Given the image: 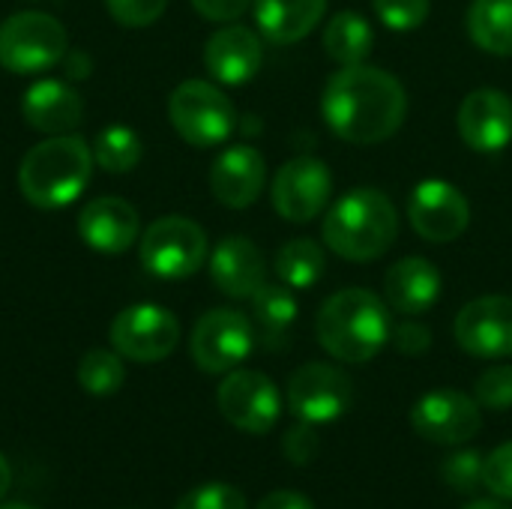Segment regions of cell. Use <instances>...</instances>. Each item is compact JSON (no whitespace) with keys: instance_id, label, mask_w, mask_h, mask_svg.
Returning <instances> with one entry per match:
<instances>
[{"instance_id":"obj_1","label":"cell","mask_w":512,"mask_h":509,"mask_svg":"<svg viewBox=\"0 0 512 509\" xmlns=\"http://www.w3.org/2000/svg\"><path fill=\"white\" fill-rule=\"evenodd\" d=\"M321 114L336 138L372 147L402 129L408 117V93L387 69L369 63L342 66L324 84Z\"/></svg>"},{"instance_id":"obj_2","label":"cell","mask_w":512,"mask_h":509,"mask_svg":"<svg viewBox=\"0 0 512 509\" xmlns=\"http://www.w3.org/2000/svg\"><path fill=\"white\" fill-rule=\"evenodd\" d=\"M315 333L333 360L363 366L375 360L393 336L390 306L366 288L336 291L324 300L315 318Z\"/></svg>"},{"instance_id":"obj_3","label":"cell","mask_w":512,"mask_h":509,"mask_svg":"<svg viewBox=\"0 0 512 509\" xmlns=\"http://www.w3.org/2000/svg\"><path fill=\"white\" fill-rule=\"evenodd\" d=\"M93 162V150L81 135H51L24 153L18 165V189L33 207H66L87 189Z\"/></svg>"},{"instance_id":"obj_4","label":"cell","mask_w":512,"mask_h":509,"mask_svg":"<svg viewBox=\"0 0 512 509\" xmlns=\"http://www.w3.org/2000/svg\"><path fill=\"white\" fill-rule=\"evenodd\" d=\"M399 234V216L393 201L381 189H351L324 216L321 237L330 252L345 261L381 258Z\"/></svg>"},{"instance_id":"obj_5","label":"cell","mask_w":512,"mask_h":509,"mask_svg":"<svg viewBox=\"0 0 512 509\" xmlns=\"http://www.w3.org/2000/svg\"><path fill=\"white\" fill-rule=\"evenodd\" d=\"M69 48L66 27L48 12H15L0 24V66L15 75L45 72Z\"/></svg>"},{"instance_id":"obj_6","label":"cell","mask_w":512,"mask_h":509,"mask_svg":"<svg viewBox=\"0 0 512 509\" xmlns=\"http://www.w3.org/2000/svg\"><path fill=\"white\" fill-rule=\"evenodd\" d=\"M168 117L177 135L192 147L222 144L237 123V111L231 99L216 84L201 78H189L174 87L168 99Z\"/></svg>"},{"instance_id":"obj_7","label":"cell","mask_w":512,"mask_h":509,"mask_svg":"<svg viewBox=\"0 0 512 509\" xmlns=\"http://www.w3.org/2000/svg\"><path fill=\"white\" fill-rule=\"evenodd\" d=\"M138 255L156 279H186L207 261V234L186 216H162L141 234Z\"/></svg>"},{"instance_id":"obj_8","label":"cell","mask_w":512,"mask_h":509,"mask_svg":"<svg viewBox=\"0 0 512 509\" xmlns=\"http://www.w3.org/2000/svg\"><path fill=\"white\" fill-rule=\"evenodd\" d=\"M255 348V327L237 309H210L198 318L189 351L201 372L228 375L234 372Z\"/></svg>"},{"instance_id":"obj_9","label":"cell","mask_w":512,"mask_h":509,"mask_svg":"<svg viewBox=\"0 0 512 509\" xmlns=\"http://www.w3.org/2000/svg\"><path fill=\"white\" fill-rule=\"evenodd\" d=\"M288 411L309 426L336 423L354 399L351 378L330 363H306L288 378Z\"/></svg>"},{"instance_id":"obj_10","label":"cell","mask_w":512,"mask_h":509,"mask_svg":"<svg viewBox=\"0 0 512 509\" xmlns=\"http://www.w3.org/2000/svg\"><path fill=\"white\" fill-rule=\"evenodd\" d=\"M111 348L135 363H159L174 354L180 342V321L156 303L123 309L108 330Z\"/></svg>"},{"instance_id":"obj_11","label":"cell","mask_w":512,"mask_h":509,"mask_svg":"<svg viewBox=\"0 0 512 509\" xmlns=\"http://www.w3.org/2000/svg\"><path fill=\"white\" fill-rule=\"evenodd\" d=\"M216 405L222 417L246 435H267L282 414L279 387L255 369L228 372L216 390Z\"/></svg>"},{"instance_id":"obj_12","label":"cell","mask_w":512,"mask_h":509,"mask_svg":"<svg viewBox=\"0 0 512 509\" xmlns=\"http://www.w3.org/2000/svg\"><path fill=\"white\" fill-rule=\"evenodd\" d=\"M411 426L420 438H426L432 444L459 447L480 435L483 408L477 399H471L459 390H432L414 402Z\"/></svg>"},{"instance_id":"obj_13","label":"cell","mask_w":512,"mask_h":509,"mask_svg":"<svg viewBox=\"0 0 512 509\" xmlns=\"http://www.w3.org/2000/svg\"><path fill=\"white\" fill-rule=\"evenodd\" d=\"M333 195L330 168L315 156H297L285 162L273 177V207L285 222H312L324 213Z\"/></svg>"},{"instance_id":"obj_14","label":"cell","mask_w":512,"mask_h":509,"mask_svg":"<svg viewBox=\"0 0 512 509\" xmlns=\"http://www.w3.org/2000/svg\"><path fill=\"white\" fill-rule=\"evenodd\" d=\"M456 342L465 354L480 360L512 357V297L486 294L471 300L456 315Z\"/></svg>"},{"instance_id":"obj_15","label":"cell","mask_w":512,"mask_h":509,"mask_svg":"<svg viewBox=\"0 0 512 509\" xmlns=\"http://www.w3.org/2000/svg\"><path fill=\"white\" fill-rule=\"evenodd\" d=\"M408 219L426 243H453L471 222V204L453 183L423 180L411 192Z\"/></svg>"},{"instance_id":"obj_16","label":"cell","mask_w":512,"mask_h":509,"mask_svg":"<svg viewBox=\"0 0 512 509\" xmlns=\"http://www.w3.org/2000/svg\"><path fill=\"white\" fill-rule=\"evenodd\" d=\"M456 123L474 153H501L512 141V99L498 87H480L462 99Z\"/></svg>"},{"instance_id":"obj_17","label":"cell","mask_w":512,"mask_h":509,"mask_svg":"<svg viewBox=\"0 0 512 509\" xmlns=\"http://www.w3.org/2000/svg\"><path fill=\"white\" fill-rule=\"evenodd\" d=\"M267 183V162L249 144H234L222 150L210 168V189L219 204L243 210L258 201Z\"/></svg>"},{"instance_id":"obj_18","label":"cell","mask_w":512,"mask_h":509,"mask_svg":"<svg viewBox=\"0 0 512 509\" xmlns=\"http://www.w3.org/2000/svg\"><path fill=\"white\" fill-rule=\"evenodd\" d=\"M264 63V45L255 30L243 24L219 27L204 45V66L207 72L228 87H240L258 75Z\"/></svg>"},{"instance_id":"obj_19","label":"cell","mask_w":512,"mask_h":509,"mask_svg":"<svg viewBox=\"0 0 512 509\" xmlns=\"http://www.w3.org/2000/svg\"><path fill=\"white\" fill-rule=\"evenodd\" d=\"M213 285L234 300H252L267 285V264L249 237H225L210 255Z\"/></svg>"},{"instance_id":"obj_20","label":"cell","mask_w":512,"mask_h":509,"mask_svg":"<svg viewBox=\"0 0 512 509\" xmlns=\"http://www.w3.org/2000/svg\"><path fill=\"white\" fill-rule=\"evenodd\" d=\"M141 222L129 201L117 195H102L84 204L78 216V234L81 240L105 255H120L138 240Z\"/></svg>"},{"instance_id":"obj_21","label":"cell","mask_w":512,"mask_h":509,"mask_svg":"<svg viewBox=\"0 0 512 509\" xmlns=\"http://www.w3.org/2000/svg\"><path fill=\"white\" fill-rule=\"evenodd\" d=\"M444 291V279L429 258L411 255L396 261L384 276V300L399 315L429 312Z\"/></svg>"},{"instance_id":"obj_22","label":"cell","mask_w":512,"mask_h":509,"mask_svg":"<svg viewBox=\"0 0 512 509\" xmlns=\"http://www.w3.org/2000/svg\"><path fill=\"white\" fill-rule=\"evenodd\" d=\"M21 114L30 123V129L45 135H66L72 132L84 117V102L75 87L66 81L42 78L27 87L21 99Z\"/></svg>"},{"instance_id":"obj_23","label":"cell","mask_w":512,"mask_h":509,"mask_svg":"<svg viewBox=\"0 0 512 509\" xmlns=\"http://www.w3.org/2000/svg\"><path fill=\"white\" fill-rule=\"evenodd\" d=\"M255 24L273 45L306 39L324 18L327 0H255Z\"/></svg>"},{"instance_id":"obj_24","label":"cell","mask_w":512,"mask_h":509,"mask_svg":"<svg viewBox=\"0 0 512 509\" xmlns=\"http://www.w3.org/2000/svg\"><path fill=\"white\" fill-rule=\"evenodd\" d=\"M465 24L477 48L495 57H512V0H474Z\"/></svg>"},{"instance_id":"obj_25","label":"cell","mask_w":512,"mask_h":509,"mask_svg":"<svg viewBox=\"0 0 512 509\" xmlns=\"http://www.w3.org/2000/svg\"><path fill=\"white\" fill-rule=\"evenodd\" d=\"M324 51L330 60H336L339 66H357L366 63L372 45H375V33L369 27V21L357 12H339L327 21L324 27Z\"/></svg>"},{"instance_id":"obj_26","label":"cell","mask_w":512,"mask_h":509,"mask_svg":"<svg viewBox=\"0 0 512 509\" xmlns=\"http://www.w3.org/2000/svg\"><path fill=\"white\" fill-rule=\"evenodd\" d=\"M252 312H255V327L264 339V345H279L288 339L294 321H297V297L291 294L288 285H264L252 297Z\"/></svg>"},{"instance_id":"obj_27","label":"cell","mask_w":512,"mask_h":509,"mask_svg":"<svg viewBox=\"0 0 512 509\" xmlns=\"http://www.w3.org/2000/svg\"><path fill=\"white\" fill-rule=\"evenodd\" d=\"M327 258L324 249L309 240H288L279 252H276V276L282 279V285H288L291 291H306L312 288L321 276H324Z\"/></svg>"},{"instance_id":"obj_28","label":"cell","mask_w":512,"mask_h":509,"mask_svg":"<svg viewBox=\"0 0 512 509\" xmlns=\"http://www.w3.org/2000/svg\"><path fill=\"white\" fill-rule=\"evenodd\" d=\"M93 159L102 171L108 174H126L141 162L144 144L138 138L135 129L123 126V123H111L105 129H99V135L93 138Z\"/></svg>"},{"instance_id":"obj_29","label":"cell","mask_w":512,"mask_h":509,"mask_svg":"<svg viewBox=\"0 0 512 509\" xmlns=\"http://www.w3.org/2000/svg\"><path fill=\"white\" fill-rule=\"evenodd\" d=\"M126 369L117 351L93 348L78 363V384L90 396H111L123 387Z\"/></svg>"},{"instance_id":"obj_30","label":"cell","mask_w":512,"mask_h":509,"mask_svg":"<svg viewBox=\"0 0 512 509\" xmlns=\"http://www.w3.org/2000/svg\"><path fill=\"white\" fill-rule=\"evenodd\" d=\"M372 6L384 27L396 33H411L429 18L432 0H372Z\"/></svg>"},{"instance_id":"obj_31","label":"cell","mask_w":512,"mask_h":509,"mask_svg":"<svg viewBox=\"0 0 512 509\" xmlns=\"http://www.w3.org/2000/svg\"><path fill=\"white\" fill-rule=\"evenodd\" d=\"M474 399L480 402V408H489V411L512 408V366L504 363V366L486 369L474 384Z\"/></svg>"},{"instance_id":"obj_32","label":"cell","mask_w":512,"mask_h":509,"mask_svg":"<svg viewBox=\"0 0 512 509\" xmlns=\"http://www.w3.org/2000/svg\"><path fill=\"white\" fill-rule=\"evenodd\" d=\"M174 509H246V498L228 483H204L183 495V501Z\"/></svg>"},{"instance_id":"obj_33","label":"cell","mask_w":512,"mask_h":509,"mask_svg":"<svg viewBox=\"0 0 512 509\" xmlns=\"http://www.w3.org/2000/svg\"><path fill=\"white\" fill-rule=\"evenodd\" d=\"M441 477L456 489V492H474L483 483V459L474 450H459L453 453L444 468Z\"/></svg>"},{"instance_id":"obj_34","label":"cell","mask_w":512,"mask_h":509,"mask_svg":"<svg viewBox=\"0 0 512 509\" xmlns=\"http://www.w3.org/2000/svg\"><path fill=\"white\" fill-rule=\"evenodd\" d=\"M483 486L501 498L512 501V441L501 444L486 462H483Z\"/></svg>"},{"instance_id":"obj_35","label":"cell","mask_w":512,"mask_h":509,"mask_svg":"<svg viewBox=\"0 0 512 509\" xmlns=\"http://www.w3.org/2000/svg\"><path fill=\"white\" fill-rule=\"evenodd\" d=\"M105 6L108 15L123 27H147L165 12L168 0H105Z\"/></svg>"},{"instance_id":"obj_36","label":"cell","mask_w":512,"mask_h":509,"mask_svg":"<svg viewBox=\"0 0 512 509\" xmlns=\"http://www.w3.org/2000/svg\"><path fill=\"white\" fill-rule=\"evenodd\" d=\"M282 450H285V456H288L294 465H309V462L318 456V450H321L318 435H315V426H309V423L291 426V429L285 432Z\"/></svg>"},{"instance_id":"obj_37","label":"cell","mask_w":512,"mask_h":509,"mask_svg":"<svg viewBox=\"0 0 512 509\" xmlns=\"http://www.w3.org/2000/svg\"><path fill=\"white\" fill-rule=\"evenodd\" d=\"M393 348L405 357H423L429 348H432V333L426 324L420 321H402L393 327V336H390Z\"/></svg>"},{"instance_id":"obj_38","label":"cell","mask_w":512,"mask_h":509,"mask_svg":"<svg viewBox=\"0 0 512 509\" xmlns=\"http://www.w3.org/2000/svg\"><path fill=\"white\" fill-rule=\"evenodd\" d=\"M255 0H192L195 12L210 21H234L240 18Z\"/></svg>"},{"instance_id":"obj_39","label":"cell","mask_w":512,"mask_h":509,"mask_svg":"<svg viewBox=\"0 0 512 509\" xmlns=\"http://www.w3.org/2000/svg\"><path fill=\"white\" fill-rule=\"evenodd\" d=\"M255 509H315V504L303 492L279 489V492H270Z\"/></svg>"},{"instance_id":"obj_40","label":"cell","mask_w":512,"mask_h":509,"mask_svg":"<svg viewBox=\"0 0 512 509\" xmlns=\"http://www.w3.org/2000/svg\"><path fill=\"white\" fill-rule=\"evenodd\" d=\"M9 486H12V468H9V462L0 456V498L9 492Z\"/></svg>"},{"instance_id":"obj_41","label":"cell","mask_w":512,"mask_h":509,"mask_svg":"<svg viewBox=\"0 0 512 509\" xmlns=\"http://www.w3.org/2000/svg\"><path fill=\"white\" fill-rule=\"evenodd\" d=\"M465 509H512V507H507V504L498 498V501H471Z\"/></svg>"},{"instance_id":"obj_42","label":"cell","mask_w":512,"mask_h":509,"mask_svg":"<svg viewBox=\"0 0 512 509\" xmlns=\"http://www.w3.org/2000/svg\"><path fill=\"white\" fill-rule=\"evenodd\" d=\"M0 509H36V507H30V504H0Z\"/></svg>"}]
</instances>
